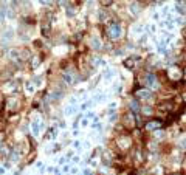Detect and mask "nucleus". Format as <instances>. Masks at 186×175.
<instances>
[{"label": "nucleus", "mask_w": 186, "mask_h": 175, "mask_svg": "<svg viewBox=\"0 0 186 175\" xmlns=\"http://www.w3.org/2000/svg\"><path fill=\"white\" fill-rule=\"evenodd\" d=\"M160 127H163V123H161L160 119H157V121H149V123L146 124V129H147V130H157V129H160Z\"/></svg>", "instance_id": "nucleus-3"}, {"label": "nucleus", "mask_w": 186, "mask_h": 175, "mask_svg": "<svg viewBox=\"0 0 186 175\" xmlns=\"http://www.w3.org/2000/svg\"><path fill=\"white\" fill-rule=\"evenodd\" d=\"M124 119H126V126L127 127H134L135 126V118H134V113H127L126 116H124Z\"/></svg>", "instance_id": "nucleus-5"}, {"label": "nucleus", "mask_w": 186, "mask_h": 175, "mask_svg": "<svg viewBox=\"0 0 186 175\" xmlns=\"http://www.w3.org/2000/svg\"><path fill=\"white\" fill-rule=\"evenodd\" d=\"M144 84H146L147 87H150V88H158V87H160L158 78H157L155 75H150V73L144 76Z\"/></svg>", "instance_id": "nucleus-2"}, {"label": "nucleus", "mask_w": 186, "mask_h": 175, "mask_svg": "<svg viewBox=\"0 0 186 175\" xmlns=\"http://www.w3.org/2000/svg\"><path fill=\"white\" fill-rule=\"evenodd\" d=\"M183 78L186 79V67H185V73H183Z\"/></svg>", "instance_id": "nucleus-7"}, {"label": "nucleus", "mask_w": 186, "mask_h": 175, "mask_svg": "<svg viewBox=\"0 0 186 175\" xmlns=\"http://www.w3.org/2000/svg\"><path fill=\"white\" fill-rule=\"evenodd\" d=\"M107 36H109V39L116 41V39L121 36V27H120V23H112V25H109V27H107Z\"/></svg>", "instance_id": "nucleus-1"}, {"label": "nucleus", "mask_w": 186, "mask_h": 175, "mask_svg": "<svg viewBox=\"0 0 186 175\" xmlns=\"http://www.w3.org/2000/svg\"><path fill=\"white\" fill-rule=\"evenodd\" d=\"M65 81L67 82H73V71L70 70L68 73H65Z\"/></svg>", "instance_id": "nucleus-6"}, {"label": "nucleus", "mask_w": 186, "mask_h": 175, "mask_svg": "<svg viewBox=\"0 0 186 175\" xmlns=\"http://www.w3.org/2000/svg\"><path fill=\"white\" fill-rule=\"evenodd\" d=\"M135 95L138 96L140 99H152V96H154V95H152L150 91H147L146 88H141V90H138Z\"/></svg>", "instance_id": "nucleus-4"}, {"label": "nucleus", "mask_w": 186, "mask_h": 175, "mask_svg": "<svg viewBox=\"0 0 186 175\" xmlns=\"http://www.w3.org/2000/svg\"><path fill=\"white\" fill-rule=\"evenodd\" d=\"M172 175H182V174H172Z\"/></svg>", "instance_id": "nucleus-8"}]
</instances>
